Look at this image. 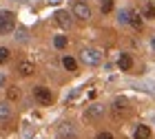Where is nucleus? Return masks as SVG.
Masks as SVG:
<instances>
[{
  "instance_id": "f257e3e1",
  "label": "nucleus",
  "mask_w": 155,
  "mask_h": 139,
  "mask_svg": "<svg viewBox=\"0 0 155 139\" xmlns=\"http://www.w3.org/2000/svg\"><path fill=\"white\" fill-rule=\"evenodd\" d=\"M13 24H16V16H13L11 11H0V36L11 33Z\"/></svg>"
},
{
  "instance_id": "f03ea898",
  "label": "nucleus",
  "mask_w": 155,
  "mask_h": 139,
  "mask_svg": "<svg viewBox=\"0 0 155 139\" xmlns=\"http://www.w3.org/2000/svg\"><path fill=\"white\" fill-rule=\"evenodd\" d=\"M80 60L84 62V64H89V66H95V64H100L102 55H100V51H95V49H82L80 51Z\"/></svg>"
},
{
  "instance_id": "7ed1b4c3",
  "label": "nucleus",
  "mask_w": 155,
  "mask_h": 139,
  "mask_svg": "<svg viewBox=\"0 0 155 139\" xmlns=\"http://www.w3.org/2000/svg\"><path fill=\"white\" fill-rule=\"evenodd\" d=\"M73 16L78 20H89L91 18V9H89V5L84 2V0H75L73 2Z\"/></svg>"
},
{
  "instance_id": "20e7f679",
  "label": "nucleus",
  "mask_w": 155,
  "mask_h": 139,
  "mask_svg": "<svg viewBox=\"0 0 155 139\" xmlns=\"http://www.w3.org/2000/svg\"><path fill=\"white\" fill-rule=\"evenodd\" d=\"M33 95H36V100L42 104V106H49V102H51V93H49V88L36 86V88H33Z\"/></svg>"
},
{
  "instance_id": "39448f33",
  "label": "nucleus",
  "mask_w": 155,
  "mask_h": 139,
  "mask_svg": "<svg viewBox=\"0 0 155 139\" xmlns=\"http://www.w3.org/2000/svg\"><path fill=\"white\" fill-rule=\"evenodd\" d=\"M117 66H120V71H131V68H133V60H131V55H129V53H120V58H117Z\"/></svg>"
},
{
  "instance_id": "423d86ee",
  "label": "nucleus",
  "mask_w": 155,
  "mask_h": 139,
  "mask_svg": "<svg viewBox=\"0 0 155 139\" xmlns=\"http://www.w3.org/2000/svg\"><path fill=\"white\" fill-rule=\"evenodd\" d=\"M55 20H58V24L64 27V29H69V27L73 24V20H71V16H69L67 11H58V13H55Z\"/></svg>"
},
{
  "instance_id": "0eeeda50",
  "label": "nucleus",
  "mask_w": 155,
  "mask_h": 139,
  "mask_svg": "<svg viewBox=\"0 0 155 139\" xmlns=\"http://www.w3.org/2000/svg\"><path fill=\"white\" fill-rule=\"evenodd\" d=\"M149 137H151V128L146 124H140L135 128V133H133V139H149Z\"/></svg>"
},
{
  "instance_id": "6e6552de",
  "label": "nucleus",
  "mask_w": 155,
  "mask_h": 139,
  "mask_svg": "<svg viewBox=\"0 0 155 139\" xmlns=\"http://www.w3.org/2000/svg\"><path fill=\"white\" fill-rule=\"evenodd\" d=\"M18 71H20V75H31L33 73V64H31L29 60H22L18 64Z\"/></svg>"
},
{
  "instance_id": "1a4fd4ad",
  "label": "nucleus",
  "mask_w": 155,
  "mask_h": 139,
  "mask_svg": "<svg viewBox=\"0 0 155 139\" xmlns=\"http://www.w3.org/2000/svg\"><path fill=\"white\" fill-rule=\"evenodd\" d=\"M129 24L140 29V27H142V16H140L137 11H129Z\"/></svg>"
},
{
  "instance_id": "9d476101",
  "label": "nucleus",
  "mask_w": 155,
  "mask_h": 139,
  "mask_svg": "<svg viewBox=\"0 0 155 139\" xmlns=\"http://www.w3.org/2000/svg\"><path fill=\"white\" fill-rule=\"evenodd\" d=\"M11 117V106L7 102H0V122H7Z\"/></svg>"
},
{
  "instance_id": "9b49d317",
  "label": "nucleus",
  "mask_w": 155,
  "mask_h": 139,
  "mask_svg": "<svg viewBox=\"0 0 155 139\" xmlns=\"http://www.w3.org/2000/svg\"><path fill=\"white\" fill-rule=\"evenodd\" d=\"M84 115H87L89 119H97V117H102V106H89Z\"/></svg>"
},
{
  "instance_id": "f8f14e48",
  "label": "nucleus",
  "mask_w": 155,
  "mask_h": 139,
  "mask_svg": "<svg viewBox=\"0 0 155 139\" xmlns=\"http://www.w3.org/2000/svg\"><path fill=\"white\" fill-rule=\"evenodd\" d=\"M144 18L155 20V5H153V2H146V5H144Z\"/></svg>"
},
{
  "instance_id": "ddd939ff",
  "label": "nucleus",
  "mask_w": 155,
  "mask_h": 139,
  "mask_svg": "<svg viewBox=\"0 0 155 139\" xmlns=\"http://www.w3.org/2000/svg\"><path fill=\"white\" fill-rule=\"evenodd\" d=\"M100 11L102 13H111L113 11V0H100Z\"/></svg>"
},
{
  "instance_id": "4468645a",
  "label": "nucleus",
  "mask_w": 155,
  "mask_h": 139,
  "mask_svg": "<svg viewBox=\"0 0 155 139\" xmlns=\"http://www.w3.org/2000/svg\"><path fill=\"white\" fill-rule=\"evenodd\" d=\"M62 66H64L67 71H75V60L69 58V55H64V58H62Z\"/></svg>"
},
{
  "instance_id": "2eb2a0df",
  "label": "nucleus",
  "mask_w": 155,
  "mask_h": 139,
  "mask_svg": "<svg viewBox=\"0 0 155 139\" xmlns=\"http://www.w3.org/2000/svg\"><path fill=\"white\" fill-rule=\"evenodd\" d=\"M53 44H55V49H64L67 46V36H55Z\"/></svg>"
},
{
  "instance_id": "dca6fc26",
  "label": "nucleus",
  "mask_w": 155,
  "mask_h": 139,
  "mask_svg": "<svg viewBox=\"0 0 155 139\" xmlns=\"http://www.w3.org/2000/svg\"><path fill=\"white\" fill-rule=\"evenodd\" d=\"M7 60H9V49L0 46V62H7Z\"/></svg>"
},
{
  "instance_id": "f3484780",
  "label": "nucleus",
  "mask_w": 155,
  "mask_h": 139,
  "mask_svg": "<svg viewBox=\"0 0 155 139\" xmlns=\"http://www.w3.org/2000/svg\"><path fill=\"white\" fill-rule=\"evenodd\" d=\"M60 135H62V137H64V135H73V128H71V126H64V124H62V126H60Z\"/></svg>"
},
{
  "instance_id": "a211bd4d",
  "label": "nucleus",
  "mask_w": 155,
  "mask_h": 139,
  "mask_svg": "<svg viewBox=\"0 0 155 139\" xmlns=\"http://www.w3.org/2000/svg\"><path fill=\"white\" fill-rule=\"evenodd\" d=\"M117 20H120V22H122V24H126V22H129V11H120Z\"/></svg>"
},
{
  "instance_id": "6ab92c4d",
  "label": "nucleus",
  "mask_w": 155,
  "mask_h": 139,
  "mask_svg": "<svg viewBox=\"0 0 155 139\" xmlns=\"http://www.w3.org/2000/svg\"><path fill=\"white\" fill-rule=\"evenodd\" d=\"M7 97H9V100H18V91L16 88H9V91H7Z\"/></svg>"
},
{
  "instance_id": "aec40b11",
  "label": "nucleus",
  "mask_w": 155,
  "mask_h": 139,
  "mask_svg": "<svg viewBox=\"0 0 155 139\" xmlns=\"http://www.w3.org/2000/svg\"><path fill=\"white\" fill-rule=\"evenodd\" d=\"M95 139H113V135H111V133H100Z\"/></svg>"
},
{
  "instance_id": "412c9836",
  "label": "nucleus",
  "mask_w": 155,
  "mask_h": 139,
  "mask_svg": "<svg viewBox=\"0 0 155 139\" xmlns=\"http://www.w3.org/2000/svg\"><path fill=\"white\" fill-rule=\"evenodd\" d=\"M47 2H49V5H60L62 0H47Z\"/></svg>"
},
{
  "instance_id": "4be33fe9",
  "label": "nucleus",
  "mask_w": 155,
  "mask_h": 139,
  "mask_svg": "<svg viewBox=\"0 0 155 139\" xmlns=\"http://www.w3.org/2000/svg\"><path fill=\"white\" fill-rule=\"evenodd\" d=\"M151 46H153V51H155V36H153V40H151Z\"/></svg>"
},
{
  "instance_id": "5701e85b",
  "label": "nucleus",
  "mask_w": 155,
  "mask_h": 139,
  "mask_svg": "<svg viewBox=\"0 0 155 139\" xmlns=\"http://www.w3.org/2000/svg\"><path fill=\"white\" fill-rule=\"evenodd\" d=\"M5 84V77H2V75H0V86H2Z\"/></svg>"
}]
</instances>
